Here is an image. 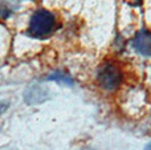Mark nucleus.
<instances>
[{"label":"nucleus","mask_w":151,"mask_h":150,"mask_svg":"<svg viewBox=\"0 0 151 150\" xmlns=\"http://www.w3.org/2000/svg\"><path fill=\"white\" fill-rule=\"evenodd\" d=\"M12 13V9L9 7V3L7 0H0V19L4 20Z\"/></svg>","instance_id":"nucleus-6"},{"label":"nucleus","mask_w":151,"mask_h":150,"mask_svg":"<svg viewBox=\"0 0 151 150\" xmlns=\"http://www.w3.org/2000/svg\"><path fill=\"white\" fill-rule=\"evenodd\" d=\"M48 98V92L40 85H33L29 87L24 93V101L29 105H35V104H40Z\"/></svg>","instance_id":"nucleus-4"},{"label":"nucleus","mask_w":151,"mask_h":150,"mask_svg":"<svg viewBox=\"0 0 151 150\" xmlns=\"http://www.w3.org/2000/svg\"><path fill=\"white\" fill-rule=\"evenodd\" d=\"M48 80H50V81H56V82L63 84V85H69V87H72L73 82H74L70 74L66 73V72H63V71H57V72L50 73L49 76H48Z\"/></svg>","instance_id":"nucleus-5"},{"label":"nucleus","mask_w":151,"mask_h":150,"mask_svg":"<svg viewBox=\"0 0 151 150\" xmlns=\"http://www.w3.org/2000/svg\"><path fill=\"white\" fill-rule=\"evenodd\" d=\"M8 106H9V104H8L7 101H0V116H1V114L7 110Z\"/></svg>","instance_id":"nucleus-7"},{"label":"nucleus","mask_w":151,"mask_h":150,"mask_svg":"<svg viewBox=\"0 0 151 150\" xmlns=\"http://www.w3.org/2000/svg\"><path fill=\"white\" fill-rule=\"evenodd\" d=\"M123 77L125 74L119 64L113 60H106L98 66L96 79L101 89L106 92H115L122 85Z\"/></svg>","instance_id":"nucleus-2"},{"label":"nucleus","mask_w":151,"mask_h":150,"mask_svg":"<svg viewBox=\"0 0 151 150\" xmlns=\"http://www.w3.org/2000/svg\"><path fill=\"white\" fill-rule=\"evenodd\" d=\"M57 29H58L57 16L52 11L40 8V9L35 11L32 13L28 23V28H27V35L33 37V39L45 40L52 36Z\"/></svg>","instance_id":"nucleus-1"},{"label":"nucleus","mask_w":151,"mask_h":150,"mask_svg":"<svg viewBox=\"0 0 151 150\" xmlns=\"http://www.w3.org/2000/svg\"><path fill=\"white\" fill-rule=\"evenodd\" d=\"M145 150H151V141H150V142L146 145V148H145Z\"/></svg>","instance_id":"nucleus-8"},{"label":"nucleus","mask_w":151,"mask_h":150,"mask_svg":"<svg viewBox=\"0 0 151 150\" xmlns=\"http://www.w3.org/2000/svg\"><path fill=\"white\" fill-rule=\"evenodd\" d=\"M131 45L143 57H151V31L146 27L141 28L131 40Z\"/></svg>","instance_id":"nucleus-3"}]
</instances>
